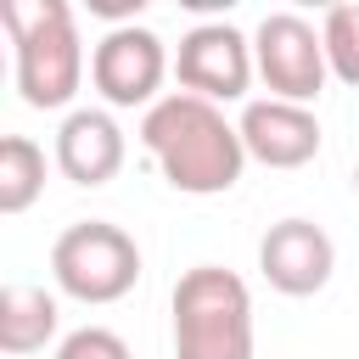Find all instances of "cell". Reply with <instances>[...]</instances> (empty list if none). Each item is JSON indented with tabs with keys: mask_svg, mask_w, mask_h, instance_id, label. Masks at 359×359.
<instances>
[{
	"mask_svg": "<svg viewBox=\"0 0 359 359\" xmlns=\"http://www.w3.org/2000/svg\"><path fill=\"white\" fill-rule=\"evenodd\" d=\"M0 22L17 50V90L34 112H56L84 84V39L67 0H0Z\"/></svg>",
	"mask_w": 359,
	"mask_h": 359,
	"instance_id": "2",
	"label": "cell"
},
{
	"mask_svg": "<svg viewBox=\"0 0 359 359\" xmlns=\"http://www.w3.org/2000/svg\"><path fill=\"white\" fill-rule=\"evenodd\" d=\"M174 359H252V297L236 269L196 264L174 280Z\"/></svg>",
	"mask_w": 359,
	"mask_h": 359,
	"instance_id": "3",
	"label": "cell"
},
{
	"mask_svg": "<svg viewBox=\"0 0 359 359\" xmlns=\"http://www.w3.org/2000/svg\"><path fill=\"white\" fill-rule=\"evenodd\" d=\"M258 269H264V280L275 292L314 297L331 280V269H337V247H331V236L314 219H280L258 241Z\"/></svg>",
	"mask_w": 359,
	"mask_h": 359,
	"instance_id": "8",
	"label": "cell"
},
{
	"mask_svg": "<svg viewBox=\"0 0 359 359\" xmlns=\"http://www.w3.org/2000/svg\"><path fill=\"white\" fill-rule=\"evenodd\" d=\"M163 79H168V50L146 22L107 28L90 50V84L101 90L107 107H157Z\"/></svg>",
	"mask_w": 359,
	"mask_h": 359,
	"instance_id": "6",
	"label": "cell"
},
{
	"mask_svg": "<svg viewBox=\"0 0 359 359\" xmlns=\"http://www.w3.org/2000/svg\"><path fill=\"white\" fill-rule=\"evenodd\" d=\"M123 129L112 112L101 107H73L56 129V168L73 180V185H107L118 168H123Z\"/></svg>",
	"mask_w": 359,
	"mask_h": 359,
	"instance_id": "10",
	"label": "cell"
},
{
	"mask_svg": "<svg viewBox=\"0 0 359 359\" xmlns=\"http://www.w3.org/2000/svg\"><path fill=\"white\" fill-rule=\"evenodd\" d=\"M50 280L73 303H118L140 280V247L129 230H118L107 219L67 224L50 247Z\"/></svg>",
	"mask_w": 359,
	"mask_h": 359,
	"instance_id": "4",
	"label": "cell"
},
{
	"mask_svg": "<svg viewBox=\"0 0 359 359\" xmlns=\"http://www.w3.org/2000/svg\"><path fill=\"white\" fill-rule=\"evenodd\" d=\"M56 320H62V309H56V297H50L45 286L11 280V286L0 292V348H6V353H34V348H45V342L56 337Z\"/></svg>",
	"mask_w": 359,
	"mask_h": 359,
	"instance_id": "11",
	"label": "cell"
},
{
	"mask_svg": "<svg viewBox=\"0 0 359 359\" xmlns=\"http://www.w3.org/2000/svg\"><path fill=\"white\" fill-rule=\"evenodd\" d=\"M241 146L247 157H258L264 168H303L314 151H320V118L297 101H247L241 107Z\"/></svg>",
	"mask_w": 359,
	"mask_h": 359,
	"instance_id": "9",
	"label": "cell"
},
{
	"mask_svg": "<svg viewBox=\"0 0 359 359\" xmlns=\"http://www.w3.org/2000/svg\"><path fill=\"white\" fill-rule=\"evenodd\" d=\"M353 191H359V163H353Z\"/></svg>",
	"mask_w": 359,
	"mask_h": 359,
	"instance_id": "15",
	"label": "cell"
},
{
	"mask_svg": "<svg viewBox=\"0 0 359 359\" xmlns=\"http://www.w3.org/2000/svg\"><path fill=\"white\" fill-rule=\"evenodd\" d=\"M140 146L157 157L163 180L185 196H219L241 180L247 168V146L241 129L202 95H163L157 107H146L140 118Z\"/></svg>",
	"mask_w": 359,
	"mask_h": 359,
	"instance_id": "1",
	"label": "cell"
},
{
	"mask_svg": "<svg viewBox=\"0 0 359 359\" xmlns=\"http://www.w3.org/2000/svg\"><path fill=\"white\" fill-rule=\"evenodd\" d=\"M174 73L185 84V95H202V101H241L258 62H252V39L230 22H196L180 50H174Z\"/></svg>",
	"mask_w": 359,
	"mask_h": 359,
	"instance_id": "7",
	"label": "cell"
},
{
	"mask_svg": "<svg viewBox=\"0 0 359 359\" xmlns=\"http://www.w3.org/2000/svg\"><path fill=\"white\" fill-rule=\"evenodd\" d=\"M56 359H129V342L118 331H107V325H79V331L62 337Z\"/></svg>",
	"mask_w": 359,
	"mask_h": 359,
	"instance_id": "14",
	"label": "cell"
},
{
	"mask_svg": "<svg viewBox=\"0 0 359 359\" xmlns=\"http://www.w3.org/2000/svg\"><path fill=\"white\" fill-rule=\"evenodd\" d=\"M320 39H325V67H331V79H342V84L359 90V6H353V0H348V6H331L325 22H320Z\"/></svg>",
	"mask_w": 359,
	"mask_h": 359,
	"instance_id": "13",
	"label": "cell"
},
{
	"mask_svg": "<svg viewBox=\"0 0 359 359\" xmlns=\"http://www.w3.org/2000/svg\"><path fill=\"white\" fill-rule=\"evenodd\" d=\"M45 191V151L28 135L0 140V213H28Z\"/></svg>",
	"mask_w": 359,
	"mask_h": 359,
	"instance_id": "12",
	"label": "cell"
},
{
	"mask_svg": "<svg viewBox=\"0 0 359 359\" xmlns=\"http://www.w3.org/2000/svg\"><path fill=\"white\" fill-rule=\"evenodd\" d=\"M252 62H258V79L275 101H320L331 67H325V39L309 17L297 11H269L258 28H252Z\"/></svg>",
	"mask_w": 359,
	"mask_h": 359,
	"instance_id": "5",
	"label": "cell"
}]
</instances>
